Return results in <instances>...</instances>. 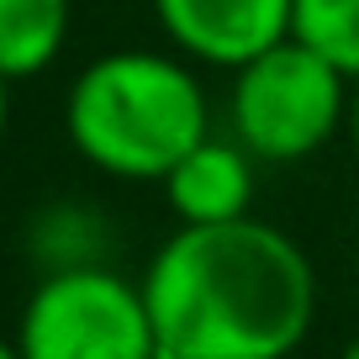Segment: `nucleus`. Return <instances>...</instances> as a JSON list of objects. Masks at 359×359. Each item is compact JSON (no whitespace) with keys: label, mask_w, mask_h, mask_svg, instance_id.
<instances>
[{"label":"nucleus","mask_w":359,"mask_h":359,"mask_svg":"<svg viewBox=\"0 0 359 359\" xmlns=\"http://www.w3.org/2000/svg\"><path fill=\"white\" fill-rule=\"evenodd\" d=\"M158 359H291L317 323V269L264 217L175 227L143 269Z\"/></svg>","instance_id":"f257e3e1"},{"label":"nucleus","mask_w":359,"mask_h":359,"mask_svg":"<svg viewBox=\"0 0 359 359\" xmlns=\"http://www.w3.org/2000/svg\"><path fill=\"white\" fill-rule=\"evenodd\" d=\"M64 133L90 169L158 185L201 137H212V101L191 58L116 48L74 74L64 95Z\"/></svg>","instance_id":"f03ea898"},{"label":"nucleus","mask_w":359,"mask_h":359,"mask_svg":"<svg viewBox=\"0 0 359 359\" xmlns=\"http://www.w3.org/2000/svg\"><path fill=\"white\" fill-rule=\"evenodd\" d=\"M354 79L323 53L285 37L280 48L243 64L227 85V137L248 148L254 164H302L348 133Z\"/></svg>","instance_id":"7ed1b4c3"},{"label":"nucleus","mask_w":359,"mask_h":359,"mask_svg":"<svg viewBox=\"0 0 359 359\" xmlns=\"http://www.w3.org/2000/svg\"><path fill=\"white\" fill-rule=\"evenodd\" d=\"M11 338L22 359H158L143 285L111 264L37 275Z\"/></svg>","instance_id":"20e7f679"},{"label":"nucleus","mask_w":359,"mask_h":359,"mask_svg":"<svg viewBox=\"0 0 359 359\" xmlns=\"http://www.w3.org/2000/svg\"><path fill=\"white\" fill-rule=\"evenodd\" d=\"M154 16L180 58L238 74L291 37L296 0H154Z\"/></svg>","instance_id":"39448f33"},{"label":"nucleus","mask_w":359,"mask_h":359,"mask_svg":"<svg viewBox=\"0 0 359 359\" xmlns=\"http://www.w3.org/2000/svg\"><path fill=\"white\" fill-rule=\"evenodd\" d=\"M164 201L180 227H222L254 217V191H259V164L248 158L243 143L212 133L180 158L164 180Z\"/></svg>","instance_id":"423d86ee"},{"label":"nucleus","mask_w":359,"mask_h":359,"mask_svg":"<svg viewBox=\"0 0 359 359\" xmlns=\"http://www.w3.org/2000/svg\"><path fill=\"white\" fill-rule=\"evenodd\" d=\"M74 0H0V79L22 85L53 69L69 43Z\"/></svg>","instance_id":"0eeeda50"},{"label":"nucleus","mask_w":359,"mask_h":359,"mask_svg":"<svg viewBox=\"0 0 359 359\" xmlns=\"http://www.w3.org/2000/svg\"><path fill=\"white\" fill-rule=\"evenodd\" d=\"M27 254L37 259L43 275L106 264V222L90 206H74V201L43 206L32 217V227H27Z\"/></svg>","instance_id":"6e6552de"},{"label":"nucleus","mask_w":359,"mask_h":359,"mask_svg":"<svg viewBox=\"0 0 359 359\" xmlns=\"http://www.w3.org/2000/svg\"><path fill=\"white\" fill-rule=\"evenodd\" d=\"M291 37L359 85V0H296Z\"/></svg>","instance_id":"1a4fd4ad"},{"label":"nucleus","mask_w":359,"mask_h":359,"mask_svg":"<svg viewBox=\"0 0 359 359\" xmlns=\"http://www.w3.org/2000/svg\"><path fill=\"white\" fill-rule=\"evenodd\" d=\"M6 127H11V85L0 79V143H6Z\"/></svg>","instance_id":"9d476101"},{"label":"nucleus","mask_w":359,"mask_h":359,"mask_svg":"<svg viewBox=\"0 0 359 359\" xmlns=\"http://www.w3.org/2000/svg\"><path fill=\"white\" fill-rule=\"evenodd\" d=\"M348 143H354V158H359V85H354V106H348Z\"/></svg>","instance_id":"9b49d317"},{"label":"nucleus","mask_w":359,"mask_h":359,"mask_svg":"<svg viewBox=\"0 0 359 359\" xmlns=\"http://www.w3.org/2000/svg\"><path fill=\"white\" fill-rule=\"evenodd\" d=\"M0 359H22V348H16V338H0Z\"/></svg>","instance_id":"f8f14e48"},{"label":"nucleus","mask_w":359,"mask_h":359,"mask_svg":"<svg viewBox=\"0 0 359 359\" xmlns=\"http://www.w3.org/2000/svg\"><path fill=\"white\" fill-rule=\"evenodd\" d=\"M338 359H359V338H348V344H344V354H338Z\"/></svg>","instance_id":"ddd939ff"}]
</instances>
